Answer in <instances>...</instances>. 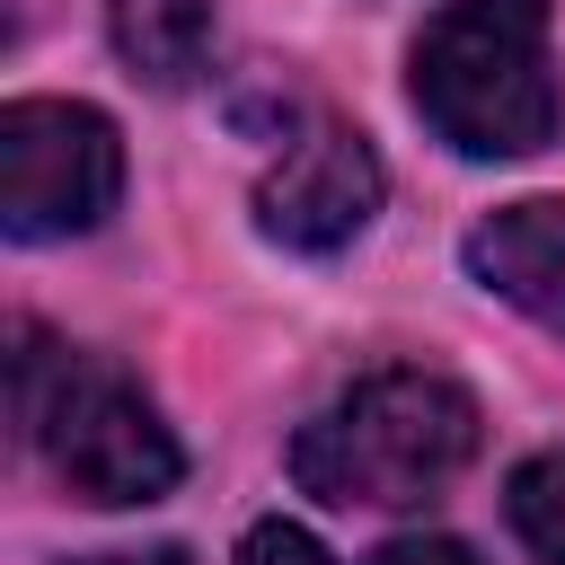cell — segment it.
I'll return each instance as SVG.
<instances>
[{
  "mask_svg": "<svg viewBox=\"0 0 565 565\" xmlns=\"http://www.w3.org/2000/svg\"><path fill=\"white\" fill-rule=\"evenodd\" d=\"M477 397L441 371H371L344 397H327L300 433H291V477L300 494L335 503V512H397L441 494L468 459H477Z\"/></svg>",
  "mask_w": 565,
  "mask_h": 565,
  "instance_id": "1",
  "label": "cell"
},
{
  "mask_svg": "<svg viewBox=\"0 0 565 565\" xmlns=\"http://www.w3.org/2000/svg\"><path fill=\"white\" fill-rule=\"evenodd\" d=\"M415 115L459 159H530L565 124V88L547 62V0H450L424 18L406 62Z\"/></svg>",
  "mask_w": 565,
  "mask_h": 565,
  "instance_id": "2",
  "label": "cell"
},
{
  "mask_svg": "<svg viewBox=\"0 0 565 565\" xmlns=\"http://www.w3.org/2000/svg\"><path fill=\"white\" fill-rule=\"evenodd\" d=\"M9 406H18V433L44 450V468L97 503V512H124V503H159L177 477H185V450L177 433L159 424V406L97 353H71L53 344L44 327H18V353H9Z\"/></svg>",
  "mask_w": 565,
  "mask_h": 565,
  "instance_id": "3",
  "label": "cell"
},
{
  "mask_svg": "<svg viewBox=\"0 0 565 565\" xmlns=\"http://www.w3.org/2000/svg\"><path fill=\"white\" fill-rule=\"evenodd\" d=\"M124 194V141L79 97H18L0 106V230L18 247L79 238Z\"/></svg>",
  "mask_w": 565,
  "mask_h": 565,
  "instance_id": "4",
  "label": "cell"
},
{
  "mask_svg": "<svg viewBox=\"0 0 565 565\" xmlns=\"http://www.w3.org/2000/svg\"><path fill=\"white\" fill-rule=\"evenodd\" d=\"M371 212H380V150L335 115H309L256 185V230L300 256L353 247L371 230Z\"/></svg>",
  "mask_w": 565,
  "mask_h": 565,
  "instance_id": "5",
  "label": "cell"
},
{
  "mask_svg": "<svg viewBox=\"0 0 565 565\" xmlns=\"http://www.w3.org/2000/svg\"><path fill=\"white\" fill-rule=\"evenodd\" d=\"M459 256L494 300H512L530 327L565 335V194H521V203L486 212Z\"/></svg>",
  "mask_w": 565,
  "mask_h": 565,
  "instance_id": "6",
  "label": "cell"
},
{
  "mask_svg": "<svg viewBox=\"0 0 565 565\" xmlns=\"http://www.w3.org/2000/svg\"><path fill=\"white\" fill-rule=\"evenodd\" d=\"M106 35L150 88H194L212 71L221 0H106Z\"/></svg>",
  "mask_w": 565,
  "mask_h": 565,
  "instance_id": "7",
  "label": "cell"
},
{
  "mask_svg": "<svg viewBox=\"0 0 565 565\" xmlns=\"http://www.w3.org/2000/svg\"><path fill=\"white\" fill-rule=\"evenodd\" d=\"M503 512H512V539L539 565H565V450H530L503 486Z\"/></svg>",
  "mask_w": 565,
  "mask_h": 565,
  "instance_id": "8",
  "label": "cell"
},
{
  "mask_svg": "<svg viewBox=\"0 0 565 565\" xmlns=\"http://www.w3.org/2000/svg\"><path fill=\"white\" fill-rule=\"evenodd\" d=\"M238 565H335L300 521H256L247 539H238Z\"/></svg>",
  "mask_w": 565,
  "mask_h": 565,
  "instance_id": "9",
  "label": "cell"
},
{
  "mask_svg": "<svg viewBox=\"0 0 565 565\" xmlns=\"http://www.w3.org/2000/svg\"><path fill=\"white\" fill-rule=\"evenodd\" d=\"M371 565H486L468 539H441V530H415V539H388Z\"/></svg>",
  "mask_w": 565,
  "mask_h": 565,
  "instance_id": "10",
  "label": "cell"
},
{
  "mask_svg": "<svg viewBox=\"0 0 565 565\" xmlns=\"http://www.w3.org/2000/svg\"><path fill=\"white\" fill-rule=\"evenodd\" d=\"M88 565H185V547H132V556H88Z\"/></svg>",
  "mask_w": 565,
  "mask_h": 565,
  "instance_id": "11",
  "label": "cell"
}]
</instances>
